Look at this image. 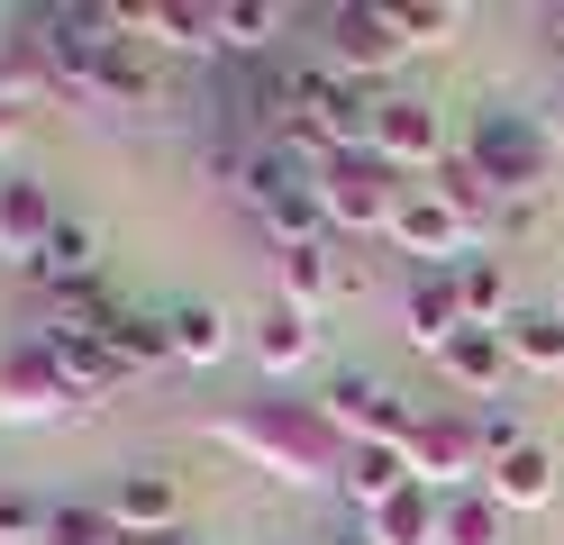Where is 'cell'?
Returning <instances> with one entry per match:
<instances>
[{
    "mask_svg": "<svg viewBox=\"0 0 564 545\" xmlns=\"http://www.w3.org/2000/svg\"><path fill=\"white\" fill-rule=\"evenodd\" d=\"M209 436L228 455H246L256 472H273V482H292V491H319L346 472V436L310 400H237V410L209 418Z\"/></svg>",
    "mask_w": 564,
    "mask_h": 545,
    "instance_id": "cell-1",
    "label": "cell"
},
{
    "mask_svg": "<svg viewBox=\"0 0 564 545\" xmlns=\"http://www.w3.org/2000/svg\"><path fill=\"white\" fill-rule=\"evenodd\" d=\"M465 164L491 182V200H546V173H555V137H546L538 119H528V109L491 100V109H474Z\"/></svg>",
    "mask_w": 564,
    "mask_h": 545,
    "instance_id": "cell-2",
    "label": "cell"
},
{
    "mask_svg": "<svg viewBox=\"0 0 564 545\" xmlns=\"http://www.w3.org/2000/svg\"><path fill=\"white\" fill-rule=\"evenodd\" d=\"M319 200H328V228L337 237H392V209L410 200L401 173L373 155V145H346V155L319 164Z\"/></svg>",
    "mask_w": 564,
    "mask_h": 545,
    "instance_id": "cell-3",
    "label": "cell"
},
{
    "mask_svg": "<svg viewBox=\"0 0 564 545\" xmlns=\"http://www.w3.org/2000/svg\"><path fill=\"white\" fill-rule=\"evenodd\" d=\"M64 418H83L74 382L55 373V355L37 337H19L0 355V427H64Z\"/></svg>",
    "mask_w": 564,
    "mask_h": 545,
    "instance_id": "cell-4",
    "label": "cell"
},
{
    "mask_svg": "<svg viewBox=\"0 0 564 545\" xmlns=\"http://www.w3.org/2000/svg\"><path fill=\"white\" fill-rule=\"evenodd\" d=\"M319 418L346 436V446H410V400L382 382V373H337L328 382V400H319Z\"/></svg>",
    "mask_w": 564,
    "mask_h": 545,
    "instance_id": "cell-5",
    "label": "cell"
},
{
    "mask_svg": "<svg viewBox=\"0 0 564 545\" xmlns=\"http://www.w3.org/2000/svg\"><path fill=\"white\" fill-rule=\"evenodd\" d=\"M37 346L55 355V373L74 382L83 410H100L110 391H128V363H119V346H110V327H64V318H37Z\"/></svg>",
    "mask_w": 564,
    "mask_h": 545,
    "instance_id": "cell-6",
    "label": "cell"
},
{
    "mask_svg": "<svg viewBox=\"0 0 564 545\" xmlns=\"http://www.w3.org/2000/svg\"><path fill=\"white\" fill-rule=\"evenodd\" d=\"M319 28H328V73H346V83H382V73L410 55V46H401V28H392V10H365V0L328 10Z\"/></svg>",
    "mask_w": 564,
    "mask_h": 545,
    "instance_id": "cell-7",
    "label": "cell"
},
{
    "mask_svg": "<svg viewBox=\"0 0 564 545\" xmlns=\"http://www.w3.org/2000/svg\"><path fill=\"white\" fill-rule=\"evenodd\" d=\"M373 155L410 173V164H446V128H437V100H419V91H373Z\"/></svg>",
    "mask_w": 564,
    "mask_h": 545,
    "instance_id": "cell-8",
    "label": "cell"
},
{
    "mask_svg": "<svg viewBox=\"0 0 564 545\" xmlns=\"http://www.w3.org/2000/svg\"><path fill=\"white\" fill-rule=\"evenodd\" d=\"M392 246L419 254V273H446V264H465V254H474V228H465L437 192H410V200L392 209Z\"/></svg>",
    "mask_w": 564,
    "mask_h": 545,
    "instance_id": "cell-9",
    "label": "cell"
},
{
    "mask_svg": "<svg viewBox=\"0 0 564 545\" xmlns=\"http://www.w3.org/2000/svg\"><path fill=\"white\" fill-rule=\"evenodd\" d=\"M410 472L429 491H474L482 446H474V418H419L410 427Z\"/></svg>",
    "mask_w": 564,
    "mask_h": 545,
    "instance_id": "cell-10",
    "label": "cell"
},
{
    "mask_svg": "<svg viewBox=\"0 0 564 545\" xmlns=\"http://www.w3.org/2000/svg\"><path fill=\"white\" fill-rule=\"evenodd\" d=\"M100 509H110V527H128V536H173V519H183V482H173L164 464H128Z\"/></svg>",
    "mask_w": 564,
    "mask_h": 545,
    "instance_id": "cell-11",
    "label": "cell"
},
{
    "mask_svg": "<svg viewBox=\"0 0 564 545\" xmlns=\"http://www.w3.org/2000/svg\"><path fill=\"white\" fill-rule=\"evenodd\" d=\"M55 237V200L37 173H0V264H37V246Z\"/></svg>",
    "mask_w": 564,
    "mask_h": 545,
    "instance_id": "cell-12",
    "label": "cell"
},
{
    "mask_svg": "<svg viewBox=\"0 0 564 545\" xmlns=\"http://www.w3.org/2000/svg\"><path fill=\"white\" fill-rule=\"evenodd\" d=\"M137 46H164V55H192L209 64L219 55V10H183V0H155V10H119Z\"/></svg>",
    "mask_w": 564,
    "mask_h": 545,
    "instance_id": "cell-13",
    "label": "cell"
},
{
    "mask_svg": "<svg viewBox=\"0 0 564 545\" xmlns=\"http://www.w3.org/2000/svg\"><path fill=\"white\" fill-rule=\"evenodd\" d=\"M401 327H410V346H429L446 355L455 337H465V301H455V273H410V301H401Z\"/></svg>",
    "mask_w": 564,
    "mask_h": 545,
    "instance_id": "cell-14",
    "label": "cell"
},
{
    "mask_svg": "<svg viewBox=\"0 0 564 545\" xmlns=\"http://www.w3.org/2000/svg\"><path fill=\"white\" fill-rule=\"evenodd\" d=\"M410 482H419V472H410V446H346V472H337V491L356 500L365 519H373L382 500H401Z\"/></svg>",
    "mask_w": 564,
    "mask_h": 545,
    "instance_id": "cell-15",
    "label": "cell"
},
{
    "mask_svg": "<svg viewBox=\"0 0 564 545\" xmlns=\"http://www.w3.org/2000/svg\"><path fill=\"white\" fill-rule=\"evenodd\" d=\"M482 491H491V500H501V509H510V519H519V509H555V455L538 446V436H528V446H519V455H501V464H491V472H482Z\"/></svg>",
    "mask_w": 564,
    "mask_h": 545,
    "instance_id": "cell-16",
    "label": "cell"
},
{
    "mask_svg": "<svg viewBox=\"0 0 564 545\" xmlns=\"http://www.w3.org/2000/svg\"><path fill=\"white\" fill-rule=\"evenodd\" d=\"M164 337H173V363H228L237 318H228L219 301H173V309H164Z\"/></svg>",
    "mask_w": 564,
    "mask_h": 545,
    "instance_id": "cell-17",
    "label": "cell"
},
{
    "mask_svg": "<svg viewBox=\"0 0 564 545\" xmlns=\"http://www.w3.org/2000/svg\"><path fill=\"white\" fill-rule=\"evenodd\" d=\"M337 291H356V273H346L328 246H282V301H292L301 318H319Z\"/></svg>",
    "mask_w": 564,
    "mask_h": 545,
    "instance_id": "cell-18",
    "label": "cell"
},
{
    "mask_svg": "<svg viewBox=\"0 0 564 545\" xmlns=\"http://www.w3.org/2000/svg\"><path fill=\"white\" fill-rule=\"evenodd\" d=\"M437 363H446V382H455V391H482V400H501V382L519 373L510 346H501V327H465V337H455Z\"/></svg>",
    "mask_w": 564,
    "mask_h": 545,
    "instance_id": "cell-19",
    "label": "cell"
},
{
    "mask_svg": "<svg viewBox=\"0 0 564 545\" xmlns=\"http://www.w3.org/2000/svg\"><path fill=\"white\" fill-rule=\"evenodd\" d=\"M246 346H256V363H264V373H301V363L319 355V327H310L292 301H273V309H256Z\"/></svg>",
    "mask_w": 564,
    "mask_h": 545,
    "instance_id": "cell-20",
    "label": "cell"
},
{
    "mask_svg": "<svg viewBox=\"0 0 564 545\" xmlns=\"http://www.w3.org/2000/svg\"><path fill=\"white\" fill-rule=\"evenodd\" d=\"M437 527H446V491H429V482H410L401 500H382L365 519L373 545H437Z\"/></svg>",
    "mask_w": 564,
    "mask_h": 545,
    "instance_id": "cell-21",
    "label": "cell"
},
{
    "mask_svg": "<svg viewBox=\"0 0 564 545\" xmlns=\"http://www.w3.org/2000/svg\"><path fill=\"white\" fill-rule=\"evenodd\" d=\"M501 346L519 373H564V301H538V309H510Z\"/></svg>",
    "mask_w": 564,
    "mask_h": 545,
    "instance_id": "cell-22",
    "label": "cell"
},
{
    "mask_svg": "<svg viewBox=\"0 0 564 545\" xmlns=\"http://www.w3.org/2000/svg\"><path fill=\"white\" fill-rule=\"evenodd\" d=\"M28 273H37L46 291H74V282H100V237L83 228V218H55V237L37 246V264H28Z\"/></svg>",
    "mask_w": 564,
    "mask_h": 545,
    "instance_id": "cell-23",
    "label": "cell"
},
{
    "mask_svg": "<svg viewBox=\"0 0 564 545\" xmlns=\"http://www.w3.org/2000/svg\"><path fill=\"white\" fill-rule=\"evenodd\" d=\"M455 273V301H465L474 327H510V273H501V254H465V264H446Z\"/></svg>",
    "mask_w": 564,
    "mask_h": 545,
    "instance_id": "cell-24",
    "label": "cell"
},
{
    "mask_svg": "<svg viewBox=\"0 0 564 545\" xmlns=\"http://www.w3.org/2000/svg\"><path fill=\"white\" fill-rule=\"evenodd\" d=\"M437 545H510V509L491 491H446V527Z\"/></svg>",
    "mask_w": 564,
    "mask_h": 545,
    "instance_id": "cell-25",
    "label": "cell"
},
{
    "mask_svg": "<svg viewBox=\"0 0 564 545\" xmlns=\"http://www.w3.org/2000/svg\"><path fill=\"white\" fill-rule=\"evenodd\" d=\"M110 346H119V363H128V382H137V373H164V363H173L164 309H119V318H110Z\"/></svg>",
    "mask_w": 564,
    "mask_h": 545,
    "instance_id": "cell-26",
    "label": "cell"
},
{
    "mask_svg": "<svg viewBox=\"0 0 564 545\" xmlns=\"http://www.w3.org/2000/svg\"><path fill=\"white\" fill-rule=\"evenodd\" d=\"M282 28H292L282 0H219V46H228V55H264Z\"/></svg>",
    "mask_w": 564,
    "mask_h": 545,
    "instance_id": "cell-27",
    "label": "cell"
},
{
    "mask_svg": "<svg viewBox=\"0 0 564 545\" xmlns=\"http://www.w3.org/2000/svg\"><path fill=\"white\" fill-rule=\"evenodd\" d=\"M392 28H401L410 55H419V46H455V36H465V0H401Z\"/></svg>",
    "mask_w": 564,
    "mask_h": 545,
    "instance_id": "cell-28",
    "label": "cell"
},
{
    "mask_svg": "<svg viewBox=\"0 0 564 545\" xmlns=\"http://www.w3.org/2000/svg\"><path fill=\"white\" fill-rule=\"evenodd\" d=\"M437 200L455 209V218H465V228H491V218H501V200H491V182L465 164V155H446L437 164Z\"/></svg>",
    "mask_w": 564,
    "mask_h": 545,
    "instance_id": "cell-29",
    "label": "cell"
},
{
    "mask_svg": "<svg viewBox=\"0 0 564 545\" xmlns=\"http://www.w3.org/2000/svg\"><path fill=\"white\" fill-rule=\"evenodd\" d=\"M119 527H110V509L100 500H46V536L37 545H110Z\"/></svg>",
    "mask_w": 564,
    "mask_h": 545,
    "instance_id": "cell-30",
    "label": "cell"
},
{
    "mask_svg": "<svg viewBox=\"0 0 564 545\" xmlns=\"http://www.w3.org/2000/svg\"><path fill=\"white\" fill-rule=\"evenodd\" d=\"M37 536H46V500L0 491V545H37Z\"/></svg>",
    "mask_w": 564,
    "mask_h": 545,
    "instance_id": "cell-31",
    "label": "cell"
},
{
    "mask_svg": "<svg viewBox=\"0 0 564 545\" xmlns=\"http://www.w3.org/2000/svg\"><path fill=\"white\" fill-rule=\"evenodd\" d=\"M474 446H482V472H491L501 455H519L528 436H519V418H510V410H482V418H474Z\"/></svg>",
    "mask_w": 564,
    "mask_h": 545,
    "instance_id": "cell-32",
    "label": "cell"
},
{
    "mask_svg": "<svg viewBox=\"0 0 564 545\" xmlns=\"http://www.w3.org/2000/svg\"><path fill=\"white\" fill-rule=\"evenodd\" d=\"M491 228H510V237H538L546 228V200H501V218Z\"/></svg>",
    "mask_w": 564,
    "mask_h": 545,
    "instance_id": "cell-33",
    "label": "cell"
},
{
    "mask_svg": "<svg viewBox=\"0 0 564 545\" xmlns=\"http://www.w3.org/2000/svg\"><path fill=\"white\" fill-rule=\"evenodd\" d=\"M19 137H28V109H19V100H0V155H10Z\"/></svg>",
    "mask_w": 564,
    "mask_h": 545,
    "instance_id": "cell-34",
    "label": "cell"
},
{
    "mask_svg": "<svg viewBox=\"0 0 564 545\" xmlns=\"http://www.w3.org/2000/svg\"><path fill=\"white\" fill-rule=\"evenodd\" d=\"M538 36H546V46L564 55V10H538Z\"/></svg>",
    "mask_w": 564,
    "mask_h": 545,
    "instance_id": "cell-35",
    "label": "cell"
},
{
    "mask_svg": "<svg viewBox=\"0 0 564 545\" xmlns=\"http://www.w3.org/2000/svg\"><path fill=\"white\" fill-rule=\"evenodd\" d=\"M319 545H373V536H365V527H337V536H319Z\"/></svg>",
    "mask_w": 564,
    "mask_h": 545,
    "instance_id": "cell-36",
    "label": "cell"
},
{
    "mask_svg": "<svg viewBox=\"0 0 564 545\" xmlns=\"http://www.w3.org/2000/svg\"><path fill=\"white\" fill-rule=\"evenodd\" d=\"M110 545H164V536H128V527H119V536H110Z\"/></svg>",
    "mask_w": 564,
    "mask_h": 545,
    "instance_id": "cell-37",
    "label": "cell"
},
{
    "mask_svg": "<svg viewBox=\"0 0 564 545\" xmlns=\"http://www.w3.org/2000/svg\"><path fill=\"white\" fill-rule=\"evenodd\" d=\"M164 545H200V536H164Z\"/></svg>",
    "mask_w": 564,
    "mask_h": 545,
    "instance_id": "cell-38",
    "label": "cell"
}]
</instances>
